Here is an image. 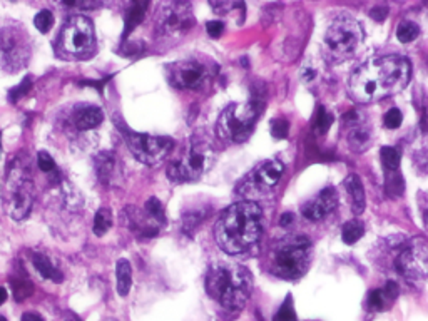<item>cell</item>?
<instances>
[{"label":"cell","mask_w":428,"mask_h":321,"mask_svg":"<svg viewBox=\"0 0 428 321\" xmlns=\"http://www.w3.org/2000/svg\"><path fill=\"white\" fill-rule=\"evenodd\" d=\"M146 213L152 217V219L158 221V223H160V224L166 223V216H164L163 204H160V201L156 200V198H151V200L146 202Z\"/></svg>","instance_id":"obj_33"},{"label":"cell","mask_w":428,"mask_h":321,"mask_svg":"<svg viewBox=\"0 0 428 321\" xmlns=\"http://www.w3.org/2000/svg\"><path fill=\"white\" fill-rule=\"evenodd\" d=\"M363 235H365V226H363L361 221L351 219L343 224L342 238L346 244H355L357 241H360L363 238Z\"/></svg>","instance_id":"obj_25"},{"label":"cell","mask_w":428,"mask_h":321,"mask_svg":"<svg viewBox=\"0 0 428 321\" xmlns=\"http://www.w3.org/2000/svg\"><path fill=\"white\" fill-rule=\"evenodd\" d=\"M27 57L29 51L24 34L14 27L0 30V62L12 71H17L25 62Z\"/></svg>","instance_id":"obj_15"},{"label":"cell","mask_w":428,"mask_h":321,"mask_svg":"<svg viewBox=\"0 0 428 321\" xmlns=\"http://www.w3.org/2000/svg\"><path fill=\"white\" fill-rule=\"evenodd\" d=\"M7 301V289L0 288V305H3Z\"/></svg>","instance_id":"obj_46"},{"label":"cell","mask_w":428,"mask_h":321,"mask_svg":"<svg viewBox=\"0 0 428 321\" xmlns=\"http://www.w3.org/2000/svg\"><path fill=\"white\" fill-rule=\"evenodd\" d=\"M385 301H387V296H385L383 289H373V292L368 293L366 305H368V308L373 309V311H381V309L385 308Z\"/></svg>","instance_id":"obj_35"},{"label":"cell","mask_w":428,"mask_h":321,"mask_svg":"<svg viewBox=\"0 0 428 321\" xmlns=\"http://www.w3.org/2000/svg\"><path fill=\"white\" fill-rule=\"evenodd\" d=\"M206 30H208V34L213 39H217V37H221L224 34V22L221 21L208 22V24H206Z\"/></svg>","instance_id":"obj_41"},{"label":"cell","mask_w":428,"mask_h":321,"mask_svg":"<svg viewBox=\"0 0 428 321\" xmlns=\"http://www.w3.org/2000/svg\"><path fill=\"white\" fill-rule=\"evenodd\" d=\"M412 64L403 56H381L368 60L351 75L350 93L355 101L373 102L399 94L410 82Z\"/></svg>","instance_id":"obj_1"},{"label":"cell","mask_w":428,"mask_h":321,"mask_svg":"<svg viewBox=\"0 0 428 321\" xmlns=\"http://www.w3.org/2000/svg\"><path fill=\"white\" fill-rule=\"evenodd\" d=\"M34 25L37 27V30H39L40 34H47L54 27V14L47 9L40 10V12L34 17Z\"/></svg>","instance_id":"obj_32"},{"label":"cell","mask_w":428,"mask_h":321,"mask_svg":"<svg viewBox=\"0 0 428 321\" xmlns=\"http://www.w3.org/2000/svg\"><path fill=\"white\" fill-rule=\"evenodd\" d=\"M214 164V149L208 137L196 136L181 159L167 166V178L173 182H189L202 178Z\"/></svg>","instance_id":"obj_6"},{"label":"cell","mask_w":428,"mask_h":321,"mask_svg":"<svg viewBox=\"0 0 428 321\" xmlns=\"http://www.w3.org/2000/svg\"><path fill=\"white\" fill-rule=\"evenodd\" d=\"M403 179H401V176L399 171H395V173H388L387 176V189L392 191L393 196H400L401 193H403Z\"/></svg>","instance_id":"obj_36"},{"label":"cell","mask_w":428,"mask_h":321,"mask_svg":"<svg viewBox=\"0 0 428 321\" xmlns=\"http://www.w3.org/2000/svg\"><path fill=\"white\" fill-rule=\"evenodd\" d=\"M0 321H5V318H2V316H0Z\"/></svg>","instance_id":"obj_47"},{"label":"cell","mask_w":428,"mask_h":321,"mask_svg":"<svg viewBox=\"0 0 428 321\" xmlns=\"http://www.w3.org/2000/svg\"><path fill=\"white\" fill-rule=\"evenodd\" d=\"M285 166L280 160H265L258 164L238 186V194L246 198L266 196L280 182Z\"/></svg>","instance_id":"obj_13"},{"label":"cell","mask_w":428,"mask_h":321,"mask_svg":"<svg viewBox=\"0 0 428 321\" xmlns=\"http://www.w3.org/2000/svg\"><path fill=\"white\" fill-rule=\"evenodd\" d=\"M37 163H39V167L44 173H52V171L56 169V163H54L52 156L45 151H40L39 154H37Z\"/></svg>","instance_id":"obj_40"},{"label":"cell","mask_w":428,"mask_h":321,"mask_svg":"<svg viewBox=\"0 0 428 321\" xmlns=\"http://www.w3.org/2000/svg\"><path fill=\"white\" fill-rule=\"evenodd\" d=\"M10 285H12L14 296L17 301L25 300V298H29L34 292L32 283H30V280L27 276H14V280L10 281Z\"/></svg>","instance_id":"obj_29"},{"label":"cell","mask_w":428,"mask_h":321,"mask_svg":"<svg viewBox=\"0 0 428 321\" xmlns=\"http://www.w3.org/2000/svg\"><path fill=\"white\" fill-rule=\"evenodd\" d=\"M311 259V241L307 236H288L271 251V271L285 280H298L307 273Z\"/></svg>","instance_id":"obj_4"},{"label":"cell","mask_w":428,"mask_h":321,"mask_svg":"<svg viewBox=\"0 0 428 321\" xmlns=\"http://www.w3.org/2000/svg\"><path fill=\"white\" fill-rule=\"evenodd\" d=\"M95 169H97L99 178L107 185L109 179L114 176V169H116V158H114L112 152H101L95 158Z\"/></svg>","instance_id":"obj_22"},{"label":"cell","mask_w":428,"mask_h":321,"mask_svg":"<svg viewBox=\"0 0 428 321\" xmlns=\"http://www.w3.org/2000/svg\"><path fill=\"white\" fill-rule=\"evenodd\" d=\"M34 204L32 179L25 173V167L19 160L10 163L5 185V208L10 217L21 221L30 214Z\"/></svg>","instance_id":"obj_8"},{"label":"cell","mask_w":428,"mask_h":321,"mask_svg":"<svg viewBox=\"0 0 428 321\" xmlns=\"http://www.w3.org/2000/svg\"><path fill=\"white\" fill-rule=\"evenodd\" d=\"M116 280H117V293L121 296H128L132 286V268L128 259H119L116 265Z\"/></svg>","instance_id":"obj_20"},{"label":"cell","mask_w":428,"mask_h":321,"mask_svg":"<svg viewBox=\"0 0 428 321\" xmlns=\"http://www.w3.org/2000/svg\"><path fill=\"white\" fill-rule=\"evenodd\" d=\"M211 75L213 69L196 59L179 60L167 67V79H169L171 86L181 91L202 89L209 84Z\"/></svg>","instance_id":"obj_14"},{"label":"cell","mask_w":428,"mask_h":321,"mask_svg":"<svg viewBox=\"0 0 428 321\" xmlns=\"http://www.w3.org/2000/svg\"><path fill=\"white\" fill-rule=\"evenodd\" d=\"M395 258V270L410 281H420L428 276V243L407 241L400 244Z\"/></svg>","instance_id":"obj_12"},{"label":"cell","mask_w":428,"mask_h":321,"mask_svg":"<svg viewBox=\"0 0 428 321\" xmlns=\"http://www.w3.org/2000/svg\"><path fill=\"white\" fill-rule=\"evenodd\" d=\"M401 121H403V114L396 107L390 109L383 117V124L387 129H399L401 126Z\"/></svg>","instance_id":"obj_37"},{"label":"cell","mask_w":428,"mask_h":321,"mask_svg":"<svg viewBox=\"0 0 428 321\" xmlns=\"http://www.w3.org/2000/svg\"><path fill=\"white\" fill-rule=\"evenodd\" d=\"M104 0H64L67 7H75V9H82V10H89L99 7Z\"/></svg>","instance_id":"obj_39"},{"label":"cell","mask_w":428,"mask_h":321,"mask_svg":"<svg viewBox=\"0 0 428 321\" xmlns=\"http://www.w3.org/2000/svg\"><path fill=\"white\" fill-rule=\"evenodd\" d=\"M110 228H112V213H110V209L101 208L94 217V235L104 236Z\"/></svg>","instance_id":"obj_27"},{"label":"cell","mask_w":428,"mask_h":321,"mask_svg":"<svg viewBox=\"0 0 428 321\" xmlns=\"http://www.w3.org/2000/svg\"><path fill=\"white\" fill-rule=\"evenodd\" d=\"M196 24L193 5L187 0H164L154 15L156 34L160 37H181Z\"/></svg>","instance_id":"obj_9"},{"label":"cell","mask_w":428,"mask_h":321,"mask_svg":"<svg viewBox=\"0 0 428 321\" xmlns=\"http://www.w3.org/2000/svg\"><path fill=\"white\" fill-rule=\"evenodd\" d=\"M418 36H420V27L412 21L401 22V24L399 25V29H396V37H399V40L403 42V44L414 42Z\"/></svg>","instance_id":"obj_30"},{"label":"cell","mask_w":428,"mask_h":321,"mask_svg":"<svg viewBox=\"0 0 428 321\" xmlns=\"http://www.w3.org/2000/svg\"><path fill=\"white\" fill-rule=\"evenodd\" d=\"M370 17L373 19L374 22H385V19L388 17V9L385 5H377L370 10Z\"/></svg>","instance_id":"obj_42"},{"label":"cell","mask_w":428,"mask_h":321,"mask_svg":"<svg viewBox=\"0 0 428 321\" xmlns=\"http://www.w3.org/2000/svg\"><path fill=\"white\" fill-rule=\"evenodd\" d=\"M293 219H294V216L292 213H285L281 216V219H280V224L283 228H286V226H289V224L293 223Z\"/></svg>","instance_id":"obj_44"},{"label":"cell","mask_w":428,"mask_h":321,"mask_svg":"<svg viewBox=\"0 0 428 321\" xmlns=\"http://www.w3.org/2000/svg\"><path fill=\"white\" fill-rule=\"evenodd\" d=\"M399 292H400V288L395 281H387V285H385V288H383V293H385V296H387V300H395V298L399 296Z\"/></svg>","instance_id":"obj_43"},{"label":"cell","mask_w":428,"mask_h":321,"mask_svg":"<svg viewBox=\"0 0 428 321\" xmlns=\"http://www.w3.org/2000/svg\"><path fill=\"white\" fill-rule=\"evenodd\" d=\"M273 321H298L296 311H294L292 294H288V296H286V300L283 301V305L280 307V309H278L276 315H274Z\"/></svg>","instance_id":"obj_31"},{"label":"cell","mask_w":428,"mask_h":321,"mask_svg":"<svg viewBox=\"0 0 428 321\" xmlns=\"http://www.w3.org/2000/svg\"><path fill=\"white\" fill-rule=\"evenodd\" d=\"M263 112V104L259 101L250 102H236L229 104L223 112L219 114V119L216 124V132L221 139L229 143L241 144L251 137L254 131L256 121L259 114Z\"/></svg>","instance_id":"obj_5"},{"label":"cell","mask_w":428,"mask_h":321,"mask_svg":"<svg viewBox=\"0 0 428 321\" xmlns=\"http://www.w3.org/2000/svg\"><path fill=\"white\" fill-rule=\"evenodd\" d=\"M95 36L93 22L84 15H74L64 24L59 36V51L67 56L84 57L94 51Z\"/></svg>","instance_id":"obj_11"},{"label":"cell","mask_w":428,"mask_h":321,"mask_svg":"<svg viewBox=\"0 0 428 321\" xmlns=\"http://www.w3.org/2000/svg\"><path fill=\"white\" fill-rule=\"evenodd\" d=\"M345 187H346V193L350 196V202H351V211L353 214H361L365 211V189H363L361 185V179L358 178L357 174H350L345 179Z\"/></svg>","instance_id":"obj_19"},{"label":"cell","mask_w":428,"mask_h":321,"mask_svg":"<svg viewBox=\"0 0 428 321\" xmlns=\"http://www.w3.org/2000/svg\"><path fill=\"white\" fill-rule=\"evenodd\" d=\"M117 128L124 136L126 143H128L129 151L132 152L134 158L139 163L147 164V166H158L167 158L171 151H173L174 143L169 137L163 136H149V134H139L134 132L128 126L117 122Z\"/></svg>","instance_id":"obj_10"},{"label":"cell","mask_w":428,"mask_h":321,"mask_svg":"<svg viewBox=\"0 0 428 321\" xmlns=\"http://www.w3.org/2000/svg\"><path fill=\"white\" fill-rule=\"evenodd\" d=\"M338 206V193L335 187H324L313 200H309L301 206V214L309 221L323 219Z\"/></svg>","instance_id":"obj_17"},{"label":"cell","mask_w":428,"mask_h":321,"mask_svg":"<svg viewBox=\"0 0 428 321\" xmlns=\"http://www.w3.org/2000/svg\"><path fill=\"white\" fill-rule=\"evenodd\" d=\"M22 321H44V318L40 315H37V313H24L22 315Z\"/></svg>","instance_id":"obj_45"},{"label":"cell","mask_w":428,"mask_h":321,"mask_svg":"<svg viewBox=\"0 0 428 321\" xmlns=\"http://www.w3.org/2000/svg\"><path fill=\"white\" fill-rule=\"evenodd\" d=\"M32 263H34V266H36V270L40 273V276H44L45 280H51L54 283H62L64 281V274L60 273L57 268H54L51 259H49L47 256L34 254Z\"/></svg>","instance_id":"obj_21"},{"label":"cell","mask_w":428,"mask_h":321,"mask_svg":"<svg viewBox=\"0 0 428 321\" xmlns=\"http://www.w3.org/2000/svg\"><path fill=\"white\" fill-rule=\"evenodd\" d=\"M363 39L360 24L350 15L335 17L324 32V51L331 60H346L357 52Z\"/></svg>","instance_id":"obj_7"},{"label":"cell","mask_w":428,"mask_h":321,"mask_svg":"<svg viewBox=\"0 0 428 321\" xmlns=\"http://www.w3.org/2000/svg\"><path fill=\"white\" fill-rule=\"evenodd\" d=\"M104 121V112L95 106L79 107L74 112V124L80 131H89V129L97 128Z\"/></svg>","instance_id":"obj_18"},{"label":"cell","mask_w":428,"mask_h":321,"mask_svg":"<svg viewBox=\"0 0 428 321\" xmlns=\"http://www.w3.org/2000/svg\"><path fill=\"white\" fill-rule=\"evenodd\" d=\"M30 87H32V80H30L29 78L24 79L21 84H19L17 87H14V89L10 91L9 101H10V102H17L19 99L24 97V95H25L27 93H29Z\"/></svg>","instance_id":"obj_38"},{"label":"cell","mask_w":428,"mask_h":321,"mask_svg":"<svg viewBox=\"0 0 428 321\" xmlns=\"http://www.w3.org/2000/svg\"><path fill=\"white\" fill-rule=\"evenodd\" d=\"M208 211L209 209L206 208H193L191 211L182 214V229L186 233H193L209 216Z\"/></svg>","instance_id":"obj_24"},{"label":"cell","mask_w":428,"mask_h":321,"mask_svg":"<svg viewBox=\"0 0 428 321\" xmlns=\"http://www.w3.org/2000/svg\"><path fill=\"white\" fill-rule=\"evenodd\" d=\"M209 3H211L213 10L216 14L233 15L239 12L241 17H244V12H246L243 0H209Z\"/></svg>","instance_id":"obj_23"},{"label":"cell","mask_w":428,"mask_h":321,"mask_svg":"<svg viewBox=\"0 0 428 321\" xmlns=\"http://www.w3.org/2000/svg\"><path fill=\"white\" fill-rule=\"evenodd\" d=\"M206 293L228 311H241L253 292L250 270L236 263L217 261L206 273Z\"/></svg>","instance_id":"obj_3"},{"label":"cell","mask_w":428,"mask_h":321,"mask_svg":"<svg viewBox=\"0 0 428 321\" xmlns=\"http://www.w3.org/2000/svg\"><path fill=\"white\" fill-rule=\"evenodd\" d=\"M263 235V209L253 201L235 202L221 213L214 236L224 253H250Z\"/></svg>","instance_id":"obj_2"},{"label":"cell","mask_w":428,"mask_h":321,"mask_svg":"<svg viewBox=\"0 0 428 321\" xmlns=\"http://www.w3.org/2000/svg\"><path fill=\"white\" fill-rule=\"evenodd\" d=\"M343 126L346 128V141L351 151L363 152L372 144V128L360 110H350L343 117Z\"/></svg>","instance_id":"obj_16"},{"label":"cell","mask_w":428,"mask_h":321,"mask_svg":"<svg viewBox=\"0 0 428 321\" xmlns=\"http://www.w3.org/2000/svg\"><path fill=\"white\" fill-rule=\"evenodd\" d=\"M380 159H381V164H383V167L387 169V173H395V171H399L401 156L395 147H390V146L381 147Z\"/></svg>","instance_id":"obj_28"},{"label":"cell","mask_w":428,"mask_h":321,"mask_svg":"<svg viewBox=\"0 0 428 321\" xmlns=\"http://www.w3.org/2000/svg\"><path fill=\"white\" fill-rule=\"evenodd\" d=\"M333 124V114L328 112L323 106H318L315 116H313V129L316 134H326Z\"/></svg>","instance_id":"obj_26"},{"label":"cell","mask_w":428,"mask_h":321,"mask_svg":"<svg viewBox=\"0 0 428 321\" xmlns=\"http://www.w3.org/2000/svg\"><path fill=\"white\" fill-rule=\"evenodd\" d=\"M289 132V122L283 117H278V119L271 121V136L274 139H286Z\"/></svg>","instance_id":"obj_34"}]
</instances>
